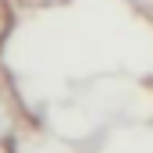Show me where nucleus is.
Returning a JSON list of instances; mask_svg holds the SVG:
<instances>
[{
    "instance_id": "1",
    "label": "nucleus",
    "mask_w": 153,
    "mask_h": 153,
    "mask_svg": "<svg viewBox=\"0 0 153 153\" xmlns=\"http://www.w3.org/2000/svg\"><path fill=\"white\" fill-rule=\"evenodd\" d=\"M18 132V111L7 100V93H0V139H14Z\"/></svg>"
},
{
    "instance_id": "2",
    "label": "nucleus",
    "mask_w": 153,
    "mask_h": 153,
    "mask_svg": "<svg viewBox=\"0 0 153 153\" xmlns=\"http://www.w3.org/2000/svg\"><path fill=\"white\" fill-rule=\"evenodd\" d=\"M0 153H18L14 150V139H0Z\"/></svg>"
},
{
    "instance_id": "3",
    "label": "nucleus",
    "mask_w": 153,
    "mask_h": 153,
    "mask_svg": "<svg viewBox=\"0 0 153 153\" xmlns=\"http://www.w3.org/2000/svg\"><path fill=\"white\" fill-rule=\"evenodd\" d=\"M128 4H135V7H143V0H128Z\"/></svg>"
}]
</instances>
